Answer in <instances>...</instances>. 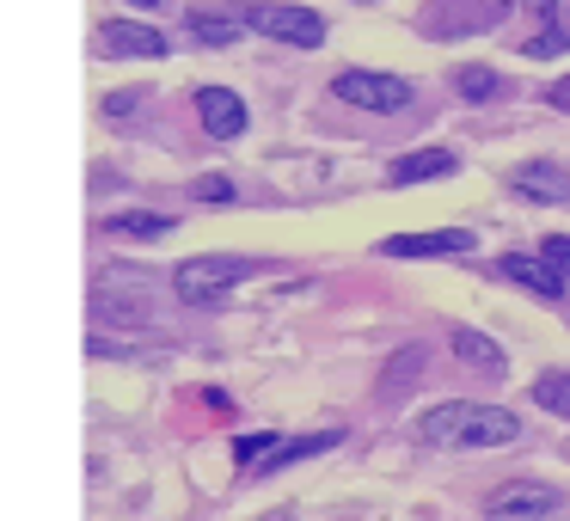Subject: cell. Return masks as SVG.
I'll list each match as a JSON object with an SVG mask.
<instances>
[{"label":"cell","mask_w":570,"mask_h":521,"mask_svg":"<svg viewBox=\"0 0 570 521\" xmlns=\"http://www.w3.org/2000/svg\"><path fill=\"white\" fill-rule=\"evenodd\" d=\"M521 435V417L503 405H472V399H442L417 417V442L430 448H503Z\"/></svg>","instance_id":"6da1fadb"},{"label":"cell","mask_w":570,"mask_h":521,"mask_svg":"<svg viewBox=\"0 0 570 521\" xmlns=\"http://www.w3.org/2000/svg\"><path fill=\"white\" fill-rule=\"evenodd\" d=\"M252 276V258H227V252H209V258H185L173 271V288L178 301H190V307H209V301H222L227 288H239Z\"/></svg>","instance_id":"7a4b0ae2"},{"label":"cell","mask_w":570,"mask_h":521,"mask_svg":"<svg viewBox=\"0 0 570 521\" xmlns=\"http://www.w3.org/2000/svg\"><path fill=\"white\" fill-rule=\"evenodd\" d=\"M92 307L111 325H154V283L136 271H105L92 283Z\"/></svg>","instance_id":"3957f363"},{"label":"cell","mask_w":570,"mask_h":521,"mask_svg":"<svg viewBox=\"0 0 570 521\" xmlns=\"http://www.w3.org/2000/svg\"><path fill=\"white\" fill-rule=\"evenodd\" d=\"M246 26L258 38H276V43H295V50H320L325 43V19L313 7H288V0H258L246 13Z\"/></svg>","instance_id":"277c9868"},{"label":"cell","mask_w":570,"mask_h":521,"mask_svg":"<svg viewBox=\"0 0 570 521\" xmlns=\"http://www.w3.org/2000/svg\"><path fill=\"white\" fill-rule=\"evenodd\" d=\"M332 92L344 105H356V111H405L411 105V80L405 75H374V68H344V75H332Z\"/></svg>","instance_id":"5b68a950"},{"label":"cell","mask_w":570,"mask_h":521,"mask_svg":"<svg viewBox=\"0 0 570 521\" xmlns=\"http://www.w3.org/2000/svg\"><path fill=\"white\" fill-rule=\"evenodd\" d=\"M558 509H564V491H552V484H540V479H509L491 491L484 521H552Z\"/></svg>","instance_id":"8992f818"},{"label":"cell","mask_w":570,"mask_h":521,"mask_svg":"<svg viewBox=\"0 0 570 521\" xmlns=\"http://www.w3.org/2000/svg\"><path fill=\"white\" fill-rule=\"evenodd\" d=\"M99 56H111V62H160L166 56V38L148 26V19H105L99 26Z\"/></svg>","instance_id":"52a82bcc"},{"label":"cell","mask_w":570,"mask_h":521,"mask_svg":"<svg viewBox=\"0 0 570 521\" xmlns=\"http://www.w3.org/2000/svg\"><path fill=\"white\" fill-rule=\"evenodd\" d=\"M197 124H203V136H215V141H234V136H246V124H252V111H246V99H239L234 87H197Z\"/></svg>","instance_id":"ba28073f"},{"label":"cell","mask_w":570,"mask_h":521,"mask_svg":"<svg viewBox=\"0 0 570 521\" xmlns=\"http://www.w3.org/2000/svg\"><path fill=\"white\" fill-rule=\"evenodd\" d=\"M472 227H442V234H399V239H381V258H460L472 252Z\"/></svg>","instance_id":"9c48e42d"},{"label":"cell","mask_w":570,"mask_h":521,"mask_svg":"<svg viewBox=\"0 0 570 521\" xmlns=\"http://www.w3.org/2000/svg\"><path fill=\"white\" fill-rule=\"evenodd\" d=\"M448 173H460L454 148H411V154H399V160L386 166V185L405 190V185H430V178H448Z\"/></svg>","instance_id":"30bf717a"},{"label":"cell","mask_w":570,"mask_h":521,"mask_svg":"<svg viewBox=\"0 0 570 521\" xmlns=\"http://www.w3.org/2000/svg\"><path fill=\"white\" fill-rule=\"evenodd\" d=\"M497 276H503V283H515V288H528V295H540V301H558L570 288L552 264L528 258V252H503V258H497Z\"/></svg>","instance_id":"8fae6325"},{"label":"cell","mask_w":570,"mask_h":521,"mask_svg":"<svg viewBox=\"0 0 570 521\" xmlns=\"http://www.w3.org/2000/svg\"><path fill=\"white\" fill-rule=\"evenodd\" d=\"M448 350H454V362H466L472 374H491V381H503V368H509L503 350L484 332H472V325H454V332H448Z\"/></svg>","instance_id":"7c38bea8"},{"label":"cell","mask_w":570,"mask_h":521,"mask_svg":"<svg viewBox=\"0 0 570 521\" xmlns=\"http://www.w3.org/2000/svg\"><path fill=\"white\" fill-rule=\"evenodd\" d=\"M178 227V215H154V209H124V215H105V234H124V239H166Z\"/></svg>","instance_id":"4fadbf2b"},{"label":"cell","mask_w":570,"mask_h":521,"mask_svg":"<svg viewBox=\"0 0 570 521\" xmlns=\"http://www.w3.org/2000/svg\"><path fill=\"white\" fill-rule=\"evenodd\" d=\"M533 405L540 411H552V417H564L570 423V368H546V374H533Z\"/></svg>","instance_id":"5bb4252c"},{"label":"cell","mask_w":570,"mask_h":521,"mask_svg":"<svg viewBox=\"0 0 570 521\" xmlns=\"http://www.w3.org/2000/svg\"><path fill=\"white\" fill-rule=\"evenodd\" d=\"M515 190L521 197H540V203H558V197H570V178L558 173V166H521Z\"/></svg>","instance_id":"9a60e30c"},{"label":"cell","mask_w":570,"mask_h":521,"mask_svg":"<svg viewBox=\"0 0 570 521\" xmlns=\"http://www.w3.org/2000/svg\"><path fill=\"white\" fill-rule=\"evenodd\" d=\"M344 435L337 430H320V435H295V442H276L271 448V460H264L258 472H276V466H288V460H307V454H325V448H337Z\"/></svg>","instance_id":"2e32d148"},{"label":"cell","mask_w":570,"mask_h":521,"mask_svg":"<svg viewBox=\"0 0 570 521\" xmlns=\"http://www.w3.org/2000/svg\"><path fill=\"white\" fill-rule=\"evenodd\" d=\"M239 31H246V19H222V13H190V38H197V43H215V50H222V43H234Z\"/></svg>","instance_id":"e0dca14e"},{"label":"cell","mask_w":570,"mask_h":521,"mask_svg":"<svg viewBox=\"0 0 570 521\" xmlns=\"http://www.w3.org/2000/svg\"><path fill=\"white\" fill-rule=\"evenodd\" d=\"M454 92H460V99H497V92H503V80H497L491 68L472 62V68H454Z\"/></svg>","instance_id":"ac0fdd59"},{"label":"cell","mask_w":570,"mask_h":521,"mask_svg":"<svg viewBox=\"0 0 570 521\" xmlns=\"http://www.w3.org/2000/svg\"><path fill=\"white\" fill-rule=\"evenodd\" d=\"M276 442H283V435H276V430L239 435V442H234V460H239V466H264V460H271V448H276Z\"/></svg>","instance_id":"d6986e66"},{"label":"cell","mask_w":570,"mask_h":521,"mask_svg":"<svg viewBox=\"0 0 570 521\" xmlns=\"http://www.w3.org/2000/svg\"><path fill=\"white\" fill-rule=\"evenodd\" d=\"M558 50H570V19H558L552 31H540V38L521 43V56H533V62H546V56H558Z\"/></svg>","instance_id":"ffe728a7"},{"label":"cell","mask_w":570,"mask_h":521,"mask_svg":"<svg viewBox=\"0 0 570 521\" xmlns=\"http://www.w3.org/2000/svg\"><path fill=\"white\" fill-rule=\"evenodd\" d=\"M540 258H546V264H552V271L570 283V234H546V239H540Z\"/></svg>","instance_id":"44dd1931"},{"label":"cell","mask_w":570,"mask_h":521,"mask_svg":"<svg viewBox=\"0 0 570 521\" xmlns=\"http://www.w3.org/2000/svg\"><path fill=\"white\" fill-rule=\"evenodd\" d=\"M239 190H234V178H222V173H203L197 178V203H234Z\"/></svg>","instance_id":"7402d4cb"},{"label":"cell","mask_w":570,"mask_h":521,"mask_svg":"<svg viewBox=\"0 0 570 521\" xmlns=\"http://www.w3.org/2000/svg\"><path fill=\"white\" fill-rule=\"evenodd\" d=\"M141 99H148L141 87H129V92H111V99H105V111H111V117H124V111H136Z\"/></svg>","instance_id":"603a6c76"},{"label":"cell","mask_w":570,"mask_h":521,"mask_svg":"<svg viewBox=\"0 0 570 521\" xmlns=\"http://www.w3.org/2000/svg\"><path fill=\"white\" fill-rule=\"evenodd\" d=\"M546 105H558V111H570V75H564V80H552V87H546Z\"/></svg>","instance_id":"cb8c5ba5"},{"label":"cell","mask_w":570,"mask_h":521,"mask_svg":"<svg viewBox=\"0 0 570 521\" xmlns=\"http://www.w3.org/2000/svg\"><path fill=\"white\" fill-rule=\"evenodd\" d=\"M528 13H558V0H528Z\"/></svg>","instance_id":"d4e9b609"},{"label":"cell","mask_w":570,"mask_h":521,"mask_svg":"<svg viewBox=\"0 0 570 521\" xmlns=\"http://www.w3.org/2000/svg\"><path fill=\"white\" fill-rule=\"evenodd\" d=\"M129 7H148V13H154V7H160V0H129Z\"/></svg>","instance_id":"484cf974"}]
</instances>
